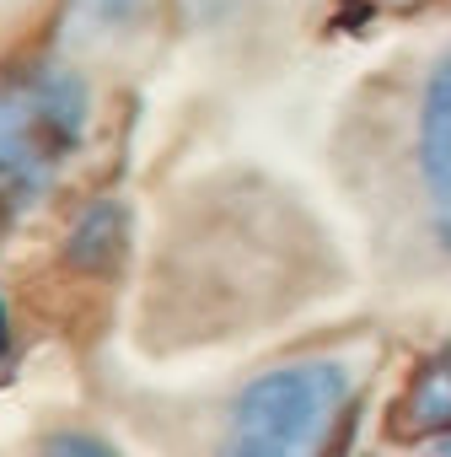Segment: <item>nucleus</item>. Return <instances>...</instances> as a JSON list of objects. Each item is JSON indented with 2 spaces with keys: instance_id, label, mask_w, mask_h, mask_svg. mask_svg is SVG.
Listing matches in <instances>:
<instances>
[{
  "instance_id": "1",
  "label": "nucleus",
  "mask_w": 451,
  "mask_h": 457,
  "mask_svg": "<svg viewBox=\"0 0 451 457\" xmlns=\"http://www.w3.org/2000/svg\"><path fill=\"white\" fill-rule=\"evenodd\" d=\"M360 382L333 355H307L248 377L226 409L220 457H333L355 425Z\"/></svg>"
},
{
  "instance_id": "2",
  "label": "nucleus",
  "mask_w": 451,
  "mask_h": 457,
  "mask_svg": "<svg viewBox=\"0 0 451 457\" xmlns=\"http://www.w3.org/2000/svg\"><path fill=\"white\" fill-rule=\"evenodd\" d=\"M92 124L86 81L60 60L0 71V204H33L81 151Z\"/></svg>"
},
{
  "instance_id": "3",
  "label": "nucleus",
  "mask_w": 451,
  "mask_h": 457,
  "mask_svg": "<svg viewBox=\"0 0 451 457\" xmlns=\"http://www.w3.org/2000/svg\"><path fill=\"white\" fill-rule=\"evenodd\" d=\"M414 162L430 199H451V44L435 54L414 113Z\"/></svg>"
},
{
  "instance_id": "4",
  "label": "nucleus",
  "mask_w": 451,
  "mask_h": 457,
  "mask_svg": "<svg viewBox=\"0 0 451 457\" xmlns=\"http://www.w3.org/2000/svg\"><path fill=\"white\" fill-rule=\"evenodd\" d=\"M65 253L81 264V270H113L124 253H129V210L113 204V199H97L76 215L70 237H65Z\"/></svg>"
},
{
  "instance_id": "5",
  "label": "nucleus",
  "mask_w": 451,
  "mask_h": 457,
  "mask_svg": "<svg viewBox=\"0 0 451 457\" xmlns=\"http://www.w3.org/2000/svg\"><path fill=\"white\" fill-rule=\"evenodd\" d=\"M145 12V0H76V22L92 33H119Z\"/></svg>"
},
{
  "instance_id": "6",
  "label": "nucleus",
  "mask_w": 451,
  "mask_h": 457,
  "mask_svg": "<svg viewBox=\"0 0 451 457\" xmlns=\"http://www.w3.org/2000/svg\"><path fill=\"white\" fill-rule=\"evenodd\" d=\"M38 457H124V452L108 436H92V430H54Z\"/></svg>"
},
{
  "instance_id": "7",
  "label": "nucleus",
  "mask_w": 451,
  "mask_h": 457,
  "mask_svg": "<svg viewBox=\"0 0 451 457\" xmlns=\"http://www.w3.org/2000/svg\"><path fill=\"white\" fill-rule=\"evenodd\" d=\"M435 243L451 253V199H435Z\"/></svg>"
},
{
  "instance_id": "8",
  "label": "nucleus",
  "mask_w": 451,
  "mask_h": 457,
  "mask_svg": "<svg viewBox=\"0 0 451 457\" xmlns=\"http://www.w3.org/2000/svg\"><path fill=\"white\" fill-rule=\"evenodd\" d=\"M12 350V312H6V296H0V361Z\"/></svg>"
},
{
  "instance_id": "9",
  "label": "nucleus",
  "mask_w": 451,
  "mask_h": 457,
  "mask_svg": "<svg viewBox=\"0 0 451 457\" xmlns=\"http://www.w3.org/2000/svg\"><path fill=\"white\" fill-rule=\"evenodd\" d=\"M419 457H451V436H440V441H424V452Z\"/></svg>"
},
{
  "instance_id": "10",
  "label": "nucleus",
  "mask_w": 451,
  "mask_h": 457,
  "mask_svg": "<svg viewBox=\"0 0 451 457\" xmlns=\"http://www.w3.org/2000/svg\"><path fill=\"white\" fill-rule=\"evenodd\" d=\"M440 350H446V355H451V339H446V345H440Z\"/></svg>"
}]
</instances>
